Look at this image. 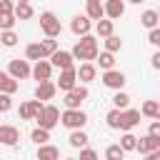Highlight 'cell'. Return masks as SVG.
I'll list each match as a JSON object with an SVG mask.
<instances>
[{"label":"cell","instance_id":"obj_1","mask_svg":"<svg viewBox=\"0 0 160 160\" xmlns=\"http://www.w3.org/2000/svg\"><path fill=\"white\" fill-rule=\"evenodd\" d=\"M75 60H95L98 58V40L92 35H80V40L72 48Z\"/></svg>","mask_w":160,"mask_h":160},{"label":"cell","instance_id":"obj_2","mask_svg":"<svg viewBox=\"0 0 160 160\" xmlns=\"http://www.w3.org/2000/svg\"><path fill=\"white\" fill-rule=\"evenodd\" d=\"M60 122H62L65 128H70V130H78V128H85L88 115H85L82 110H78V108H68V110L60 115Z\"/></svg>","mask_w":160,"mask_h":160},{"label":"cell","instance_id":"obj_3","mask_svg":"<svg viewBox=\"0 0 160 160\" xmlns=\"http://www.w3.org/2000/svg\"><path fill=\"white\" fill-rule=\"evenodd\" d=\"M35 120H38V125H40V128L52 130V128L60 122V110H58L55 105H45V108H42V112H38V115H35Z\"/></svg>","mask_w":160,"mask_h":160},{"label":"cell","instance_id":"obj_4","mask_svg":"<svg viewBox=\"0 0 160 160\" xmlns=\"http://www.w3.org/2000/svg\"><path fill=\"white\" fill-rule=\"evenodd\" d=\"M40 28H42V32H45L48 38H58V35H60V20H58L55 12H50V10H45V12L40 15Z\"/></svg>","mask_w":160,"mask_h":160},{"label":"cell","instance_id":"obj_5","mask_svg":"<svg viewBox=\"0 0 160 160\" xmlns=\"http://www.w3.org/2000/svg\"><path fill=\"white\" fill-rule=\"evenodd\" d=\"M128 80H125V75L120 72V70H105L102 72V85L105 88H110V90H122V85H125Z\"/></svg>","mask_w":160,"mask_h":160},{"label":"cell","instance_id":"obj_6","mask_svg":"<svg viewBox=\"0 0 160 160\" xmlns=\"http://www.w3.org/2000/svg\"><path fill=\"white\" fill-rule=\"evenodd\" d=\"M42 100L38 98V100H30V102H22L20 105V110H18V115H20V120H32L38 112H42Z\"/></svg>","mask_w":160,"mask_h":160},{"label":"cell","instance_id":"obj_7","mask_svg":"<svg viewBox=\"0 0 160 160\" xmlns=\"http://www.w3.org/2000/svg\"><path fill=\"white\" fill-rule=\"evenodd\" d=\"M82 100H88V88H78V85H75L72 90L65 92V100H62V102H65L68 108H80Z\"/></svg>","mask_w":160,"mask_h":160},{"label":"cell","instance_id":"obj_8","mask_svg":"<svg viewBox=\"0 0 160 160\" xmlns=\"http://www.w3.org/2000/svg\"><path fill=\"white\" fill-rule=\"evenodd\" d=\"M8 72H10L12 78H18V80H25L28 75H32V70H30L28 60H10V65H8Z\"/></svg>","mask_w":160,"mask_h":160},{"label":"cell","instance_id":"obj_9","mask_svg":"<svg viewBox=\"0 0 160 160\" xmlns=\"http://www.w3.org/2000/svg\"><path fill=\"white\" fill-rule=\"evenodd\" d=\"M50 75H52V62H48L45 58L35 60V68H32V78H35L38 82H42V80H50Z\"/></svg>","mask_w":160,"mask_h":160},{"label":"cell","instance_id":"obj_10","mask_svg":"<svg viewBox=\"0 0 160 160\" xmlns=\"http://www.w3.org/2000/svg\"><path fill=\"white\" fill-rule=\"evenodd\" d=\"M72 60H75V55H72V52H68V50H55V52L50 55V62H52L55 68H60V70L72 68Z\"/></svg>","mask_w":160,"mask_h":160},{"label":"cell","instance_id":"obj_11","mask_svg":"<svg viewBox=\"0 0 160 160\" xmlns=\"http://www.w3.org/2000/svg\"><path fill=\"white\" fill-rule=\"evenodd\" d=\"M75 82H78V70H75V68H65V70L60 72L58 88L68 92V90H72V88H75Z\"/></svg>","mask_w":160,"mask_h":160},{"label":"cell","instance_id":"obj_12","mask_svg":"<svg viewBox=\"0 0 160 160\" xmlns=\"http://www.w3.org/2000/svg\"><path fill=\"white\" fill-rule=\"evenodd\" d=\"M140 110H122V120H120V130H132L138 122H140Z\"/></svg>","mask_w":160,"mask_h":160},{"label":"cell","instance_id":"obj_13","mask_svg":"<svg viewBox=\"0 0 160 160\" xmlns=\"http://www.w3.org/2000/svg\"><path fill=\"white\" fill-rule=\"evenodd\" d=\"M155 148H160V140L152 138L150 132H148L145 138H138V148H135V150H138L140 155H148V152H152Z\"/></svg>","mask_w":160,"mask_h":160},{"label":"cell","instance_id":"obj_14","mask_svg":"<svg viewBox=\"0 0 160 160\" xmlns=\"http://www.w3.org/2000/svg\"><path fill=\"white\" fill-rule=\"evenodd\" d=\"M70 30L75 35H88L90 32V18L88 15H75L72 22H70Z\"/></svg>","mask_w":160,"mask_h":160},{"label":"cell","instance_id":"obj_15","mask_svg":"<svg viewBox=\"0 0 160 160\" xmlns=\"http://www.w3.org/2000/svg\"><path fill=\"white\" fill-rule=\"evenodd\" d=\"M55 92H58V85H52L50 80H42V82L35 88V98H40V100H52Z\"/></svg>","mask_w":160,"mask_h":160},{"label":"cell","instance_id":"obj_16","mask_svg":"<svg viewBox=\"0 0 160 160\" xmlns=\"http://www.w3.org/2000/svg\"><path fill=\"white\" fill-rule=\"evenodd\" d=\"M18 140H20L18 128H12V125H0V142H2V145H15Z\"/></svg>","mask_w":160,"mask_h":160},{"label":"cell","instance_id":"obj_17","mask_svg":"<svg viewBox=\"0 0 160 160\" xmlns=\"http://www.w3.org/2000/svg\"><path fill=\"white\" fill-rule=\"evenodd\" d=\"M122 12H125V2H122V0H108V2H105V15H108L110 20H118Z\"/></svg>","mask_w":160,"mask_h":160},{"label":"cell","instance_id":"obj_18","mask_svg":"<svg viewBox=\"0 0 160 160\" xmlns=\"http://www.w3.org/2000/svg\"><path fill=\"white\" fill-rule=\"evenodd\" d=\"M85 10H88V18H90V20H100V18L105 15V5H102L100 0H88Z\"/></svg>","mask_w":160,"mask_h":160},{"label":"cell","instance_id":"obj_19","mask_svg":"<svg viewBox=\"0 0 160 160\" xmlns=\"http://www.w3.org/2000/svg\"><path fill=\"white\" fill-rule=\"evenodd\" d=\"M78 80H82V82L95 80V65H92L90 60H85V62L80 65V70H78Z\"/></svg>","mask_w":160,"mask_h":160},{"label":"cell","instance_id":"obj_20","mask_svg":"<svg viewBox=\"0 0 160 160\" xmlns=\"http://www.w3.org/2000/svg\"><path fill=\"white\" fill-rule=\"evenodd\" d=\"M15 18H18V20H30V18H32V5H30L28 0H18V5H15Z\"/></svg>","mask_w":160,"mask_h":160},{"label":"cell","instance_id":"obj_21","mask_svg":"<svg viewBox=\"0 0 160 160\" xmlns=\"http://www.w3.org/2000/svg\"><path fill=\"white\" fill-rule=\"evenodd\" d=\"M60 158V150L52 148V145H40L38 148V160H58Z\"/></svg>","mask_w":160,"mask_h":160},{"label":"cell","instance_id":"obj_22","mask_svg":"<svg viewBox=\"0 0 160 160\" xmlns=\"http://www.w3.org/2000/svg\"><path fill=\"white\" fill-rule=\"evenodd\" d=\"M140 22H142L148 30L158 28V22H160V15H158V10H145V12H142V18H140Z\"/></svg>","mask_w":160,"mask_h":160},{"label":"cell","instance_id":"obj_23","mask_svg":"<svg viewBox=\"0 0 160 160\" xmlns=\"http://www.w3.org/2000/svg\"><path fill=\"white\" fill-rule=\"evenodd\" d=\"M68 142H70V148H85L88 145V135L82 132V128H78V130H72V135L68 138Z\"/></svg>","mask_w":160,"mask_h":160},{"label":"cell","instance_id":"obj_24","mask_svg":"<svg viewBox=\"0 0 160 160\" xmlns=\"http://www.w3.org/2000/svg\"><path fill=\"white\" fill-rule=\"evenodd\" d=\"M30 140H35L38 145H45V142L50 140V130H48V128H40V125H38V128H35V130L30 132Z\"/></svg>","mask_w":160,"mask_h":160},{"label":"cell","instance_id":"obj_25","mask_svg":"<svg viewBox=\"0 0 160 160\" xmlns=\"http://www.w3.org/2000/svg\"><path fill=\"white\" fill-rule=\"evenodd\" d=\"M25 55H28V60H40V58H45L40 42H30V45L25 48Z\"/></svg>","mask_w":160,"mask_h":160},{"label":"cell","instance_id":"obj_26","mask_svg":"<svg viewBox=\"0 0 160 160\" xmlns=\"http://www.w3.org/2000/svg\"><path fill=\"white\" fill-rule=\"evenodd\" d=\"M95 60H98V65H100L102 70H110V68L115 65V55H112L110 50H105V52H100V55H98Z\"/></svg>","mask_w":160,"mask_h":160},{"label":"cell","instance_id":"obj_27","mask_svg":"<svg viewBox=\"0 0 160 160\" xmlns=\"http://www.w3.org/2000/svg\"><path fill=\"white\" fill-rule=\"evenodd\" d=\"M105 120H108V128H112V130H118V128H120V120H122V110H120V108H115V110H110V112L105 115Z\"/></svg>","mask_w":160,"mask_h":160},{"label":"cell","instance_id":"obj_28","mask_svg":"<svg viewBox=\"0 0 160 160\" xmlns=\"http://www.w3.org/2000/svg\"><path fill=\"white\" fill-rule=\"evenodd\" d=\"M95 30H98V35H100V38H108V35H112V20H105V18H100V20H98V25H95Z\"/></svg>","mask_w":160,"mask_h":160},{"label":"cell","instance_id":"obj_29","mask_svg":"<svg viewBox=\"0 0 160 160\" xmlns=\"http://www.w3.org/2000/svg\"><path fill=\"white\" fill-rule=\"evenodd\" d=\"M120 145H122V150H125V152H130V150H135V148H138V138H135L130 130H125V135H122Z\"/></svg>","mask_w":160,"mask_h":160},{"label":"cell","instance_id":"obj_30","mask_svg":"<svg viewBox=\"0 0 160 160\" xmlns=\"http://www.w3.org/2000/svg\"><path fill=\"white\" fill-rule=\"evenodd\" d=\"M18 22L15 12H0V30H12Z\"/></svg>","mask_w":160,"mask_h":160},{"label":"cell","instance_id":"obj_31","mask_svg":"<svg viewBox=\"0 0 160 160\" xmlns=\"http://www.w3.org/2000/svg\"><path fill=\"white\" fill-rule=\"evenodd\" d=\"M122 48V40L118 38V35H108L105 38V50H110V52H118Z\"/></svg>","mask_w":160,"mask_h":160},{"label":"cell","instance_id":"obj_32","mask_svg":"<svg viewBox=\"0 0 160 160\" xmlns=\"http://www.w3.org/2000/svg\"><path fill=\"white\" fill-rule=\"evenodd\" d=\"M40 45H42V52H45V58H50V55L58 50V40H55V38H45V40H40Z\"/></svg>","mask_w":160,"mask_h":160},{"label":"cell","instance_id":"obj_33","mask_svg":"<svg viewBox=\"0 0 160 160\" xmlns=\"http://www.w3.org/2000/svg\"><path fill=\"white\" fill-rule=\"evenodd\" d=\"M15 90H18V78H12V75L8 72L5 80H2V90H0V92H10V95H12Z\"/></svg>","mask_w":160,"mask_h":160},{"label":"cell","instance_id":"obj_34","mask_svg":"<svg viewBox=\"0 0 160 160\" xmlns=\"http://www.w3.org/2000/svg\"><path fill=\"white\" fill-rule=\"evenodd\" d=\"M122 155H125L122 145H110V148L105 150V158H108V160H122Z\"/></svg>","mask_w":160,"mask_h":160},{"label":"cell","instance_id":"obj_35","mask_svg":"<svg viewBox=\"0 0 160 160\" xmlns=\"http://www.w3.org/2000/svg\"><path fill=\"white\" fill-rule=\"evenodd\" d=\"M112 102H115V108H120V110H125L128 105H130V95L128 92H115V98H112Z\"/></svg>","mask_w":160,"mask_h":160},{"label":"cell","instance_id":"obj_36","mask_svg":"<svg viewBox=\"0 0 160 160\" xmlns=\"http://www.w3.org/2000/svg\"><path fill=\"white\" fill-rule=\"evenodd\" d=\"M158 108H160V102H155V100H148L145 105H142V115H148V118H158Z\"/></svg>","mask_w":160,"mask_h":160},{"label":"cell","instance_id":"obj_37","mask_svg":"<svg viewBox=\"0 0 160 160\" xmlns=\"http://www.w3.org/2000/svg\"><path fill=\"white\" fill-rule=\"evenodd\" d=\"M0 40H2V45H5V48H12V45L18 42V35H15L12 30H2V35H0Z\"/></svg>","mask_w":160,"mask_h":160},{"label":"cell","instance_id":"obj_38","mask_svg":"<svg viewBox=\"0 0 160 160\" xmlns=\"http://www.w3.org/2000/svg\"><path fill=\"white\" fill-rule=\"evenodd\" d=\"M10 105H12V100H10V92H0V112L10 110Z\"/></svg>","mask_w":160,"mask_h":160},{"label":"cell","instance_id":"obj_39","mask_svg":"<svg viewBox=\"0 0 160 160\" xmlns=\"http://www.w3.org/2000/svg\"><path fill=\"white\" fill-rule=\"evenodd\" d=\"M148 42H152V45H158V48H160V28H152V30H150Z\"/></svg>","mask_w":160,"mask_h":160},{"label":"cell","instance_id":"obj_40","mask_svg":"<svg viewBox=\"0 0 160 160\" xmlns=\"http://www.w3.org/2000/svg\"><path fill=\"white\" fill-rule=\"evenodd\" d=\"M80 158H85V160H95V158H98V152H95V150H90V148H80Z\"/></svg>","mask_w":160,"mask_h":160},{"label":"cell","instance_id":"obj_41","mask_svg":"<svg viewBox=\"0 0 160 160\" xmlns=\"http://www.w3.org/2000/svg\"><path fill=\"white\" fill-rule=\"evenodd\" d=\"M0 12H15L12 0H0Z\"/></svg>","mask_w":160,"mask_h":160},{"label":"cell","instance_id":"obj_42","mask_svg":"<svg viewBox=\"0 0 160 160\" xmlns=\"http://www.w3.org/2000/svg\"><path fill=\"white\" fill-rule=\"evenodd\" d=\"M148 132H150L152 138H158V140H160V120H155V122H150V128H148Z\"/></svg>","mask_w":160,"mask_h":160},{"label":"cell","instance_id":"obj_43","mask_svg":"<svg viewBox=\"0 0 160 160\" xmlns=\"http://www.w3.org/2000/svg\"><path fill=\"white\" fill-rule=\"evenodd\" d=\"M150 62H152V68H155V70H160V50H158V52L150 58Z\"/></svg>","mask_w":160,"mask_h":160},{"label":"cell","instance_id":"obj_44","mask_svg":"<svg viewBox=\"0 0 160 160\" xmlns=\"http://www.w3.org/2000/svg\"><path fill=\"white\" fill-rule=\"evenodd\" d=\"M145 158H148V160H160V148H155V150H152V152H148Z\"/></svg>","mask_w":160,"mask_h":160},{"label":"cell","instance_id":"obj_45","mask_svg":"<svg viewBox=\"0 0 160 160\" xmlns=\"http://www.w3.org/2000/svg\"><path fill=\"white\" fill-rule=\"evenodd\" d=\"M5 75H8V72H0V90H2V80H5Z\"/></svg>","mask_w":160,"mask_h":160},{"label":"cell","instance_id":"obj_46","mask_svg":"<svg viewBox=\"0 0 160 160\" xmlns=\"http://www.w3.org/2000/svg\"><path fill=\"white\" fill-rule=\"evenodd\" d=\"M130 2H135V5H140V2H145V0H130Z\"/></svg>","mask_w":160,"mask_h":160},{"label":"cell","instance_id":"obj_47","mask_svg":"<svg viewBox=\"0 0 160 160\" xmlns=\"http://www.w3.org/2000/svg\"><path fill=\"white\" fill-rule=\"evenodd\" d=\"M158 15H160V10H158Z\"/></svg>","mask_w":160,"mask_h":160}]
</instances>
